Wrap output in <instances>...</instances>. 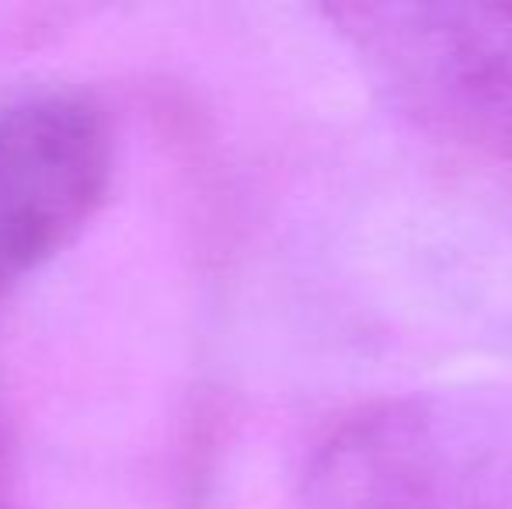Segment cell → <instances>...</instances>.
<instances>
[{"instance_id": "1", "label": "cell", "mask_w": 512, "mask_h": 509, "mask_svg": "<svg viewBox=\"0 0 512 509\" xmlns=\"http://www.w3.org/2000/svg\"><path fill=\"white\" fill-rule=\"evenodd\" d=\"M300 509H512V384L356 408L307 457Z\"/></svg>"}, {"instance_id": "2", "label": "cell", "mask_w": 512, "mask_h": 509, "mask_svg": "<svg viewBox=\"0 0 512 509\" xmlns=\"http://www.w3.org/2000/svg\"><path fill=\"white\" fill-rule=\"evenodd\" d=\"M324 14L401 119L512 161V4L352 0Z\"/></svg>"}, {"instance_id": "3", "label": "cell", "mask_w": 512, "mask_h": 509, "mask_svg": "<svg viewBox=\"0 0 512 509\" xmlns=\"http://www.w3.org/2000/svg\"><path fill=\"white\" fill-rule=\"evenodd\" d=\"M112 178L105 116L77 95L0 109V283L53 258L95 217Z\"/></svg>"}, {"instance_id": "4", "label": "cell", "mask_w": 512, "mask_h": 509, "mask_svg": "<svg viewBox=\"0 0 512 509\" xmlns=\"http://www.w3.org/2000/svg\"><path fill=\"white\" fill-rule=\"evenodd\" d=\"M0 509H18V492H14L11 464H7V450L0 440Z\"/></svg>"}]
</instances>
